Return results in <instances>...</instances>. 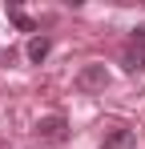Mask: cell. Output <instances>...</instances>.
Wrapping results in <instances>:
<instances>
[{
	"mask_svg": "<svg viewBox=\"0 0 145 149\" xmlns=\"http://www.w3.org/2000/svg\"><path fill=\"white\" fill-rule=\"evenodd\" d=\"M45 145H61V141H69V121L61 117V113H48V117H40L36 121V129H32Z\"/></svg>",
	"mask_w": 145,
	"mask_h": 149,
	"instance_id": "6da1fadb",
	"label": "cell"
},
{
	"mask_svg": "<svg viewBox=\"0 0 145 149\" xmlns=\"http://www.w3.org/2000/svg\"><path fill=\"white\" fill-rule=\"evenodd\" d=\"M105 85H109V69L105 65H85L77 73V89H85V93H101Z\"/></svg>",
	"mask_w": 145,
	"mask_h": 149,
	"instance_id": "7a4b0ae2",
	"label": "cell"
},
{
	"mask_svg": "<svg viewBox=\"0 0 145 149\" xmlns=\"http://www.w3.org/2000/svg\"><path fill=\"white\" fill-rule=\"evenodd\" d=\"M133 141H137L133 129H113V133H105V149H133Z\"/></svg>",
	"mask_w": 145,
	"mask_h": 149,
	"instance_id": "3957f363",
	"label": "cell"
},
{
	"mask_svg": "<svg viewBox=\"0 0 145 149\" xmlns=\"http://www.w3.org/2000/svg\"><path fill=\"white\" fill-rule=\"evenodd\" d=\"M121 65H125V73H141V69H145V49L129 45V49H125V56H121Z\"/></svg>",
	"mask_w": 145,
	"mask_h": 149,
	"instance_id": "277c9868",
	"label": "cell"
},
{
	"mask_svg": "<svg viewBox=\"0 0 145 149\" xmlns=\"http://www.w3.org/2000/svg\"><path fill=\"white\" fill-rule=\"evenodd\" d=\"M48 52H52V40H48V36H32V40H28V61H32V65H40Z\"/></svg>",
	"mask_w": 145,
	"mask_h": 149,
	"instance_id": "5b68a950",
	"label": "cell"
},
{
	"mask_svg": "<svg viewBox=\"0 0 145 149\" xmlns=\"http://www.w3.org/2000/svg\"><path fill=\"white\" fill-rule=\"evenodd\" d=\"M8 16H12V24H16V28H24V32H36V24H32V20L24 16L20 8H8Z\"/></svg>",
	"mask_w": 145,
	"mask_h": 149,
	"instance_id": "8992f818",
	"label": "cell"
},
{
	"mask_svg": "<svg viewBox=\"0 0 145 149\" xmlns=\"http://www.w3.org/2000/svg\"><path fill=\"white\" fill-rule=\"evenodd\" d=\"M133 45H137V49H145V24L133 28Z\"/></svg>",
	"mask_w": 145,
	"mask_h": 149,
	"instance_id": "52a82bcc",
	"label": "cell"
}]
</instances>
